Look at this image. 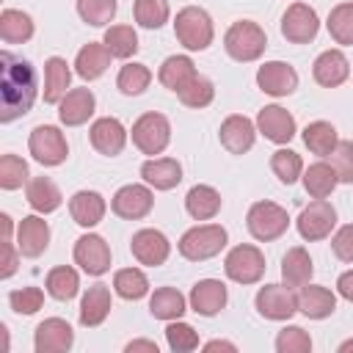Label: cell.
I'll return each mask as SVG.
<instances>
[{"label":"cell","mask_w":353,"mask_h":353,"mask_svg":"<svg viewBox=\"0 0 353 353\" xmlns=\"http://www.w3.org/2000/svg\"><path fill=\"white\" fill-rule=\"evenodd\" d=\"M312 77L323 88H336L350 77V63L342 50H323L312 63Z\"/></svg>","instance_id":"44dd1931"},{"label":"cell","mask_w":353,"mask_h":353,"mask_svg":"<svg viewBox=\"0 0 353 353\" xmlns=\"http://www.w3.org/2000/svg\"><path fill=\"white\" fill-rule=\"evenodd\" d=\"M28 163L17 154H3L0 157V188L3 190H17L22 185H28Z\"/></svg>","instance_id":"7dc6e473"},{"label":"cell","mask_w":353,"mask_h":353,"mask_svg":"<svg viewBox=\"0 0 353 353\" xmlns=\"http://www.w3.org/2000/svg\"><path fill=\"white\" fill-rule=\"evenodd\" d=\"M328 157L336 171V179L345 185H353V141H339Z\"/></svg>","instance_id":"816d5d0a"},{"label":"cell","mask_w":353,"mask_h":353,"mask_svg":"<svg viewBox=\"0 0 353 353\" xmlns=\"http://www.w3.org/2000/svg\"><path fill=\"white\" fill-rule=\"evenodd\" d=\"M270 171L279 176V182L292 185V182H298L303 176V160L292 149H276L270 154Z\"/></svg>","instance_id":"ee69618b"},{"label":"cell","mask_w":353,"mask_h":353,"mask_svg":"<svg viewBox=\"0 0 353 353\" xmlns=\"http://www.w3.org/2000/svg\"><path fill=\"white\" fill-rule=\"evenodd\" d=\"M320 30V17L309 3H292L281 14V36L292 44H309Z\"/></svg>","instance_id":"30bf717a"},{"label":"cell","mask_w":353,"mask_h":353,"mask_svg":"<svg viewBox=\"0 0 353 353\" xmlns=\"http://www.w3.org/2000/svg\"><path fill=\"white\" fill-rule=\"evenodd\" d=\"M72 256H74V265H80V270L88 276H102L110 270V245L105 243L102 234L88 232L77 237Z\"/></svg>","instance_id":"4fadbf2b"},{"label":"cell","mask_w":353,"mask_h":353,"mask_svg":"<svg viewBox=\"0 0 353 353\" xmlns=\"http://www.w3.org/2000/svg\"><path fill=\"white\" fill-rule=\"evenodd\" d=\"M303 188H306V193L312 196V199H328L331 193H334V188L339 185V179H336V171H334V165L331 163H312L309 168H303Z\"/></svg>","instance_id":"e575fe53"},{"label":"cell","mask_w":353,"mask_h":353,"mask_svg":"<svg viewBox=\"0 0 353 353\" xmlns=\"http://www.w3.org/2000/svg\"><path fill=\"white\" fill-rule=\"evenodd\" d=\"M256 85L270 97H290L298 88V72L284 61H268L256 69Z\"/></svg>","instance_id":"ac0fdd59"},{"label":"cell","mask_w":353,"mask_h":353,"mask_svg":"<svg viewBox=\"0 0 353 353\" xmlns=\"http://www.w3.org/2000/svg\"><path fill=\"white\" fill-rule=\"evenodd\" d=\"M50 245V223L41 215H25L17 226V248L22 256H41Z\"/></svg>","instance_id":"ffe728a7"},{"label":"cell","mask_w":353,"mask_h":353,"mask_svg":"<svg viewBox=\"0 0 353 353\" xmlns=\"http://www.w3.org/2000/svg\"><path fill=\"white\" fill-rule=\"evenodd\" d=\"M204 350H229V353H234L237 347H234L232 342H223V339H212V342H207V345H204Z\"/></svg>","instance_id":"6f0895ef"},{"label":"cell","mask_w":353,"mask_h":353,"mask_svg":"<svg viewBox=\"0 0 353 353\" xmlns=\"http://www.w3.org/2000/svg\"><path fill=\"white\" fill-rule=\"evenodd\" d=\"M314 276V262L309 256V251L303 245H292L284 256H281V279L287 287L301 290L303 284H309Z\"/></svg>","instance_id":"f1b7e54d"},{"label":"cell","mask_w":353,"mask_h":353,"mask_svg":"<svg viewBox=\"0 0 353 353\" xmlns=\"http://www.w3.org/2000/svg\"><path fill=\"white\" fill-rule=\"evenodd\" d=\"M69 83H72V69H69L66 58H61V55L47 58V61H44V88H41L44 102H47V105H58V102L69 94V91H66Z\"/></svg>","instance_id":"83f0119b"},{"label":"cell","mask_w":353,"mask_h":353,"mask_svg":"<svg viewBox=\"0 0 353 353\" xmlns=\"http://www.w3.org/2000/svg\"><path fill=\"white\" fill-rule=\"evenodd\" d=\"M218 138L229 154H245L256 141V124L243 113H232L221 121Z\"/></svg>","instance_id":"9a60e30c"},{"label":"cell","mask_w":353,"mask_h":353,"mask_svg":"<svg viewBox=\"0 0 353 353\" xmlns=\"http://www.w3.org/2000/svg\"><path fill=\"white\" fill-rule=\"evenodd\" d=\"M176 97H179L182 105H188V108H193V110H201V108H207V105L215 99V85H212L210 77L196 74L182 91H176Z\"/></svg>","instance_id":"f6af8a7d"},{"label":"cell","mask_w":353,"mask_h":353,"mask_svg":"<svg viewBox=\"0 0 353 353\" xmlns=\"http://www.w3.org/2000/svg\"><path fill=\"white\" fill-rule=\"evenodd\" d=\"M152 207H154L152 188L149 185H138V182L121 185L110 199V210L124 221H141V218H146L152 212Z\"/></svg>","instance_id":"8fae6325"},{"label":"cell","mask_w":353,"mask_h":353,"mask_svg":"<svg viewBox=\"0 0 353 353\" xmlns=\"http://www.w3.org/2000/svg\"><path fill=\"white\" fill-rule=\"evenodd\" d=\"M116 8H119L116 0H77V14L91 28L108 25L116 17Z\"/></svg>","instance_id":"bcb514c9"},{"label":"cell","mask_w":353,"mask_h":353,"mask_svg":"<svg viewBox=\"0 0 353 353\" xmlns=\"http://www.w3.org/2000/svg\"><path fill=\"white\" fill-rule=\"evenodd\" d=\"M130 138H132L135 149H141L143 154H149V157L163 154L165 146L171 143V121L163 113L149 110V113L135 119V124L130 130Z\"/></svg>","instance_id":"8992f818"},{"label":"cell","mask_w":353,"mask_h":353,"mask_svg":"<svg viewBox=\"0 0 353 353\" xmlns=\"http://www.w3.org/2000/svg\"><path fill=\"white\" fill-rule=\"evenodd\" d=\"M36 69L28 58L8 50L0 52V121L8 124L25 116L36 99Z\"/></svg>","instance_id":"6da1fadb"},{"label":"cell","mask_w":353,"mask_h":353,"mask_svg":"<svg viewBox=\"0 0 353 353\" xmlns=\"http://www.w3.org/2000/svg\"><path fill=\"white\" fill-rule=\"evenodd\" d=\"M33 19L30 14L19 11V8H6L0 14V39L6 44H25L33 36Z\"/></svg>","instance_id":"d590c367"},{"label":"cell","mask_w":353,"mask_h":353,"mask_svg":"<svg viewBox=\"0 0 353 353\" xmlns=\"http://www.w3.org/2000/svg\"><path fill=\"white\" fill-rule=\"evenodd\" d=\"M336 292H339L345 301H350V303H353V268H350V270H345V273L336 279Z\"/></svg>","instance_id":"11a10c76"},{"label":"cell","mask_w":353,"mask_h":353,"mask_svg":"<svg viewBox=\"0 0 353 353\" xmlns=\"http://www.w3.org/2000/svg\"><path fill=\"white\" fill-rule=\"evenodd\" d=\"M331 251L342 262H353V223H345L331 237Z\"/></svg>","instance_id":"f5cc1de1"},{"label":"cell","mask_w":353,"mask_h":353,"mask_svg":"<svg viewBox=\"0 0 353 353\" xmlns=\"http://www.w3.org/2000/svg\"><path fill=\"white\" fill-rule=\"evenodd\" d=\"M74 342V331L63 317H47L36 325L33 347L36 353H66Z\"/></svg>","instance_id":"e0dca14e"},{"label":"cell","mask_w":353,"mask_h":353,"mask_svg":"<svg viewBox=\"0 0 353 353\" xmlns=\"http://www.w3.org/2000/svg\"><path fill=\"white\" fill-rule=\"evenodd\" d=\"M185 309H188V301H185V295H182L176 287H160V290H154L152 298H149V312H152V317L165 320V323L179 320V317L185 314Z\"/></svg>","instance_id":"836d02e7"},{"label":"cell","mask_w":353,"mask_h":353,"mask_svg":"<svg viewBox=\"0 0 353 353\" xmlns=\"http://www.w3.org/2000/svg\"><path fill=\"white\" fill-rule=\"evenodd\" d=\"M188 301H190V309H193L196 314H201V317H215V314L226 306L229 292H226V284H223V281H218V279H201V281L193 284Z\"/></svg>","instance_id":"7402d4cb"},{"label":"cell","mask_w":353,"mask_h":353,"mask_svg":"<svg viewBox=\"0 0 353 353\" xmlns=\"http://www.w3.org/2000/svg\"><path fill=\"white\" fill-rule=\"evenodd\" d=\"M88 138H91V146L105 157H116L127 146V130L116 116L97 119L91 124V130H88Z\"/></svg>","instance_id":"d6986e66"},{"label":"cell","mask_w":353,"mask_h":353,"mask_svg":"<svg viewBox=\"0 0 353 353\" xmlns=\"http://www.w3.org/2000/svg\"><path fill=\"white\" fill-rule=\"evenodd\" d=\"M149 83H152V69H149L146 63H135V61L124 63V66L119 69V77H116V88H119L124 97H138V94H143V91L149 88Z\"/></svg>","instance_id":"ab89813d"},{"label":"cell","mask_w":353,"mask_h":353,"mask_svg":"<svg viewBox=\"0 0 353 353\" xmlns=\"http://www.w3.org/2000/svg\"><path fill=\"white\" fill-rule=\"evenodd\" d=\"M221 193L212 185H193L185 196V210L193 221H212L221 212Z\"/></svg>","instance_id":"1f68e13d"},{"label":"cell","mask_w":353,"mask_h":353,"mask_svg":"<svg viewBox=\"0 0 353 353\" xmlns=\"http://www.w3.org/2000/svg\"><path fill=\"white\" fill-rule=\"evenodd\" d=\"M265 254L251 243L234 245L223 259V270L234 284H256L265 276Z\"/></svg>","instance_id":"52a82bcc"},{"label":"cell","mask_w":353,"mask_h":353,"mask_svg":"<svg viewBox=\"0 0 353 353\" xmlns=\"http://www.w3.org/2000/svg\"><path fill=\"white\" fill-rule=\"evenodd\" d=\"M141 176L154 190H171L182 182V165L174 157H149L141 165Z\"/></svg>","instance_id":"484cf974"},{"label":"cell","mask_w":353,"mask_h":353,"mask_svg":"<svg viewBox=\"0 0 353 353\" xmlns=\"http://www.w3.org/2000/svg\"><path fill=\"white\" fill-rule=\"evenodd\" d=\"M105 212H108V204H105L102 193H97V190H77L69 199V215L83 229L97 226L105 218Z\"/></svg>","instance_id":"d4e9b609"},{"label":"cell","mask_w":353,"mask_h":353,"mask_svg":"<svg viewBox=\"0 0 353 353\" xmlns=\"http://www.w3.org/2000/svg\"><path fill=\"white\" fill-rule=\"evenodd\" d=\"M276 350L279 353H309L312 350V336L301 325H284L276 336Z\"/></svg>","instance_id":"681fc988"},{"label":"cell","mask_w":353,"mask_h":353,"mask_svg":"<svg viewBox=\"0 0 353 353\" xmlns=\"http://www.w3.org/2000/svg\"><path fill=\"white\" fill-rule=\"evenodd\" d=\"M265 47H268V36H265L262 25L254 19H237L223 33V50L229 52V58H234L240 63H251V61L262 58Z\"/></svg>","instance_id":"7a4b0ae2"},{"label":"cell","mask_w":353,"mask_h":353,"mask_svg":"<svg viewBox=\"0 0 353 353\" xmlns=\"http://www.w3.org/2000/svg\"><path fill=\"white\" fill-rule=\"evenodd\" d=\"M325 28L331 33V39L342 47H353V3H339L331 8Z\"/></svg>","instance_id":"b9f144b4"},{"label":"cell","mask_w":353,"mask_h":353,"mask_svg":"<svg viewBox=\"0 0 353 353\" xmlns=\"http://www.w3.org/2000/svg\"><path fill=\"white\" fill-rule=\"evenodd\" d=\"M174 36L176 41L190 50V52H201L212 44L215 39V28H212V19L204 8L199 6H185L176 11V19H174Z\"/></svg>","instance_id":"277c9868"},{"label":"cell","mask_w":353,"mask_h":353,"mask_svg":"<svg viewBox=\"0 0 353 353\" xmlns=\"http://www.w3.org/2000/svg\"><path fill=\"white\" fill-rule=\"evenodd\" d=\"M132 17L141 28L146 30H157L168 22L171 17V8H168V0H135L132 6Z\"/></svg>","instance_id":"7bdbcfd3"},{"label":"cell","mask_w":353,"mask_h":353,"mask_svg":"<svg viewBox=\"0 0 353 353\" xmlns=\"http://www.w3.org/2000/svg\"><path fill=\"white\" fill-rule=\"evenodd\" d=\"M0 223H3V240H11V218L6 212L0 215Z\"/></svg>","instance_id":"680465c9"},{"label":"cell","mask_w":353,"mask_h":353,"mask_svg":"<svg viewBox=\"0 0 353 353\" xmlns=\"http://www.w3.org/2000/svg\"><path fill=\"white\" fill-rule=\"evenodd\" d=\"M28 149H30L33 160L41 163V165H61L69 157L66 135L55 124H39V127H33V132L28 138Z\"/></svg>","instance_id":"ba28073f"},{"label":"cell","mask_w":353,"mask_h":353,"mask_svg":"<svg viewBox=\"0 0 353 353\" xmlns=\"http://www.w3.org/2000/svg\"><path fill=\"white\" fill-rule=\"evenodd\" d=\"M196 74H199V72H196V63H193L190 55H168V58L160 63V69H157L160 85H165V88L174 91V94L182 91Z\"/></svg>","instance_id":"4dcf8cb0"},{"label":"cell","mask_w":353,"mask_h":353,"mask_svg":"<svg viewBox=\"0 0 353 353\" xmlns=\"http://www.w3.org/2000/svg\"><path fill=\"white\" fill-rule=\"evenodd\" d=\"M256 132H262L268 141L284 146L295 138V116L281 105H265L256 113Z\"/></svg>","instance_id":"2e32d148"},{"label":"cell","mask_w":353,"mask_h":353,"mask_svg":"<svg viewBox=\"0 0 353 353\" xmlns=\"http://www.w3.org/2000/svg\"><path fill=\"white\" fill-rule=\"evenodd\" d=\"M245 226H248V232H251L254 240L270 243V240H279L287 232L290 215L276 201H254L248 207V212H245Z\"/></svg>","instance_id":"5b68a950"},{"label":"cell","mask_w":353,"mask_h":353,"mask_svg":"<svg viewBox=\"0 0 353 353\" xmlns=\"http://www.w3.org/2000/svg\"><path fill=\"white\" fill-rule=\"evenodd\" d=\"M8 303L17 314H36L44 303V292L39 287H22V290H11L8 292Z\"/></svg>","instance_id":"f907efd6"},{"label":"cell","mask_w":353,"mask_h":353,"mask_svg":"<svg viewBox=\"0 0 353 353\" xmlns=\"http://www.w3.org/2000/svg\"><path fill=\"white\" fill-rule=\"evenodd\" d=\"M44 287H47V295L50 298H55V301H72L80 292V276H77L74 268L58 265V268H52L47 273Z\"/></svg>","instance_id":"8d00e7d4"},{"label":"cell","mask_w":353,"mask_h":353,"mask_svg":"<svg viewBox=\"0 0 353 353\" xmlns=\"http://www.w3.org/2000/svg\"><path fill=\"white\" fill-rule=\"evenodd\" d=\"M113 290L124 301H141L149 292V279L141 268H121L113 276Z\"/></svg>","instance_id":"f35d334b"},{"label":"cell","mask_w":353,"mask_h":353,"mask_svg":"<svg viewBox=\"0 0 353 353\" xmlns=\"http://www.w3.org/2000/svg\"><path fill=\"white\" fill-rule=\"evenodd\" d=\"M102 44L110 50L113 58H132L138 52V33L132 25H110Z\"/></svg>","instance_id":"60d3db41"},{"label":"cell","mask_w":353,"mask_h":353,"mask_svg":"<svg viewBox=\"0 0 353 353\" xmlns=\"http://www.w3.org/2000/svg\"><path fill=\"white\" fill-rule=\"evenodd\" d=\"M110 50L105 47V44H99V41H88V44H83L80 47V52H77V58H74V72L83 77V80H99L105 72H108V66H110Z\"/></svg>","instance_id":"f546056e"},{"label":"cell","mask_w":353,"mask_h":353,"mask_svg":"<svg viewBox=\"0 0 353 353\" xmlns=\"http://www.w3.org/2000/svg\"><path fill=\"white\" fill-rule=\"evenodd\" d=\"M254 306L265 320H290L298 312V295L287 284H265L259 287Z\"/></svg>","instance_id":"7c38bea8"},{"label":"cell","mask_w":353,"mask_h":353,"mask_svg":"<svg viewBox=\"0 0 353 353\" xmlns=\"http://www.w3.org/2000/svg\"><path fill=\"white\" fill-rule=\"evenodd\" d=\"M97 110V97L91 88H69V94L58 102V119L66 127L85 124Z\"/></svg>","instance_id":"603a6c76"},{"label":"cell","mask_w":353,"mask_h":353,"mask_svg":"<svg viewBox=\"0 0 353 353\" xmlns=\"http://www.w3.org/2000/svg\"><path fill=\"white\" fill-rule=\"evenodd\" d=\"M295 226H298V234L306 240V243H317V240H325L334 226H336V210L331 201L325 199H314L309 207L301 210V215L295 218Z\"/></svg>","instance_id":"9c48e42d"},{"label":"cell","mask_w":353,"mask_h":353,"mask_svg":"<svg viewBox=\"0 0 353 353\" xmlns=\"http://www.w3.org/2000/svg\"><path fill=\"white\" fill-rule=\"evenodd\" d=\"M17 262H19V248L11 240H3V268H0V279H11L17 273Z\"/></svg>","instance_id":"db71d44e"},{"label":"cell","mask_w":353,"mask_h":353,"mask_svg":"<svg viewBox=\"0 0 353 353\" xmlns=\"http://www.w3.org/2000/svg\"><path fill=\"white\" fill-rule=\"evenodd\" d=\"M165 342L174 353H190L199 347V334L193 325H188L182 320H171L165 325Z\"/></svg>","instance_id":"c3c4849f"},{"label":"cell","mask_w":353,"mask_h":353,"mask_svg":"<svg viewBox=\"0 0 353 353\" xmlns=\"http://www.w3.org/2000/svg\"><path fill=\"white\" fill-rule=\"evenodd\" d=\"M336 309V295L320 284H303L298 290V312L309 320H325Z\"/></svg>","instance_id":"4316f807"},{"label":"cell","mask_w":353,"mask_h":353,"mask_svg":"<svg viewBox=\"0 0 353 353\" xmlns=\"http://www.w3.org/2000/svg\"><path fill=\"white\" fill-rule=\"evenodd\" d=\"M347 350H353V339H345V342L339 345V353H347Z\"/></svg>","instance_id":"91938a15"},{"label":"cell","mask_w":353,"mask_h":353,"mask_svg":"<svg viewBox=\"0 0 353 353\" xmlns=\"http://www.w3.org/2000/svg\"><path fill=\"white\" fill-rule=\"evenodd\" d=\"M127 353H135V350H149V353H157V342H152V339H132V342H127V347H124Z\"/></svg>","instance_id":"9f6ffc18"},{"label":"cell","mask_w":353,"mask_h":353,"mask_svg":"<svg viewBox=\"0 0 353 353\" xmlns=\"http://www.w3.org/2000/svg\"><path fill=\"white\" fill-rule=\"evenodd\" d=\"M303 143H306V149H309L312 154L328 157V154L336 149V143H339L336 127H334L331 121H312V124H306V130H303Z\"/></svg>","instance_id":"74e56055"},{"label":"cell","mask_w":353,"mask_h":353,"mask_svg":"<svg viewBox=\"0 0 353 353\" xmlns=\"http://www.w3.org/2000/svg\"><path fill=\"white\" fill-rule=\"evenodd\" d=\"M25 199H28V204H30L39 215L55 212V210L61 207V201H63L61 188H58L50 176H36V179H30L28 188H25Z\"/></svg>","instance_id":"d6a6232c"},{"label":"cell","mask_w":353,"mask_h":353,"mask_svg":"<svg viewBox=\"0 0 353 353\" xmlns=\"http://www.w3.org/2000/svg\"><path fill=\"white\" fill-rule=\"evenodd\" d=\"M130 251H132L138 265L157 268V265H163L168 259L171 243L160 229H138L132 234V240H130Z\"/></svg>","instance_id":"5bb4252c"},{"label":"cell","mask_w":353,"mask_h":353,"mask_svg":"<svg viewBox=\"0 0 353 353\" xmlns=\"http://www.w3.org/2000/svg\"><path fill=\"white\" fill-rule=\"evenodd\" d=\"M226 243H229V234H226V229L221 223H196L179 237L176 248H179V254L185 259L204 262V259L218 256L226 248Z\"/></svg>","instance_id":"3957f363"},{"label":"cell","mask_w":353,"mask_h":353,"mask_svg":"<svg viewBox=\"0 0 353 353\" xmlns=\"http://www.w3.org/2000/svg\"><path fill=\"white\" fill-rule=\"evenodd\" d=\"M110 309H113L110 287L102 284V281H97V284H91V287L85 290V295H83V301H80V323H83L85 328H97V325H102V323L108 320Z\"/></svg>","instance_id":"cb8c5ba5"}]
</instances>
